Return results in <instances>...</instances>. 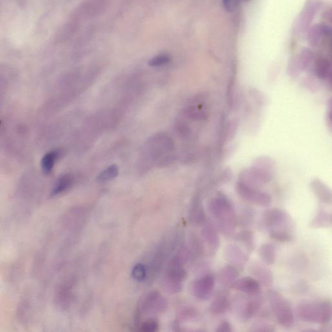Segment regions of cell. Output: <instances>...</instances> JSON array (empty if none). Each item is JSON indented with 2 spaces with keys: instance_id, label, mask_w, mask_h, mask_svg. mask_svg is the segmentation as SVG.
I'll use <instances>...</instances> for the list:
<instances>
[{
  "instance_id": "cell-1",
  "label": "cell",
  "mask_w": 332,
  "mask_h": 332,
  "mask_svg": "<svg viewBox=\"0 0 332 332\" xmlns=\"http://www.w3.org/2000/svg\"><path fill=\"white\" fill-rule=\"evenodd\" d=\"M208 208L210 215L216 220L219 231L225 236H232L238 225V219L230 199L224 193H219L210 199Z\"/></svg>"
},
{
  "instance_id": "cell-2",
  "label": "cell",
  "mask_w": 332,
  "mask_h": 332,
  "mask_svg": "<svg viewBox=\"0 0 332 332\" xmlns=\"http://www.w3.org/2000/svg\"><path fill=\"white\" fill-rule=\"evenodd\" d=\"M331 307L330 301L328 300L303 303L298 306L297 314L303 321L325 324L331 321Z\"/></svg>"
},
{
  "instance_id": "cell-3",
  "label": "cell",
  "mask_w": 332,
  "mask_h": 332,
  "mask_svg": "<svg viewBox=\"0 0 332 332\" xmlns=\"http://www.w3.org/2000/svg\"><path fill=\"white\" fill-rule=\"evenodd\" d=\"M267 298L277 322L284 328L292 326L295 322V315L288 301L278 291L272 289L268 291Z\"/></svg>"
},
{
  "instance_id": "cell-4",
  "label": "cell",
  "mask_w": 332,
  "mask_h": 332,
  "mask_svg": "<svg viewBox=\"0 0 332 332\" xmlns=\"http://www.w3.org/2000/svg\"><path fill=\"white\" fill-rule=\"evenodd\" d=\"M262 224L269 234L276 232L293 233L294 231L292 218L286 211L281 208H270L265 211L262 215Z\"/></svg>"
},
{
  "instance_id": "cell-5",
  "label": "cell",
  "mask_w": 332,
  "mask_h": 332,
  "mask_svg": "<svg viewBox=\"0 0 332 332\" xmlns=\"http://www.w3.org/2000/svg\"><path fill=\"white\" fill-rule=\"evenodd\" d=\"M258 295L243 296L238 295L234 298L233 307L235 312L243 321L251 319L260 310L262 298Z\"/></svg>"
},
{
  "instance_id": "cell-6",
  "label": "cell",
  "mask_w": 332,
  "mask_h": 332,
  "mask_svg": "<svg viewBox=\"0 0 332 332\" xmlns=\"http://www.w3.org/2000/svg\"><path fill=\"white\" fill-rule=\"evenodd\" d=\"M236 191L241 198L253 205L262 207H268L271 205L272 198L270 194L240 181L236 183Z\"/></svg>"
},
{
  "instance_id": "cell-7",
  "label": "cell",
  "mask_w": 332,
  "mask_h": 332,
  "mask_svg": "<svg viewBox=\"0 0 332 332\" xmlns=\"http://www.w3.org/2000/svg\"><path fill=\"white\" fill-rule=\"evenodd\" d=\"M186 272L183 267L181 258L175 257L168 265L165 274V283L168 289L173 293L179 292L182 288V282L186 277Z\"/></svg>"
},
{
  "instance_id": "cell-8",
  "label": "cell",
  "mask_w": 332,
  "mask_h": 332,
  "mask_svg": "<svg viewBox=\"0 0 332 332\" xmlns=\"http://www.w3.org/2000/svg\"><path fill=\"white\" fill-rule=\"evenodd\" d=\"M215 283V277L212 274L204 275L193 282L192 285V293L199 300H207L212 295Z\"/></svg>"
},
{
  "instance_id": "cell-9",
  "label": "cell",
  "mask_w": 332,
  "mask_h": 332,
  "mask_svg": "<svg viewBox=\"0 0 332 332\" xmlns=\"http://www.w3.org/2000/svg\"><path fill=\"white\" fill-rule=\"evenodd\" d=\"M272 176L271 173L259 167H253L244 172L241 175L240 181L252 187L258 186L267 184L271 181Z\"/></svg>"
},
{
  "instance_id": "cell-10",
  "label": "cell",
  "mask_w": 332,
  "mask_h": 332,
  "mask_svg": "<svg viewBox=\"0 0 332 332\" xmlns=\"http://www.w3.org/2000/svg\"><path fill=\"white\" fill-rule=\"evenodd\" d=\"M224 257L230 264L238 268L243 269L247 264L248 257L240 246L235 244H228L224 251Z\"/></svg>"
},
{
  "instance_id": "cell-11",
  "label": "cell",
  "mask_w": 332,
  "mask_h": 332,
  "mask_svg": "<svg viewBox=\"0 0 332 332\" xmlns=\"http://www.w3.org/2000/svg\"><path fill=\"white\" fill-rule=\"evenodd\" d=\"M248 272L259 282L261 286L269 287L273 283V274L264 264L253 262L249 265Z\"/></svg>"
},
{
  "instance_id": "cell-12",
  "label": "cell",
  "mask_w": 332,
  "mask_h": 332,
  "mask_svg": "<svg viewBox=\"0 0 332 332\" xmlns=\"http://www.w3.org/2000/svg\"><path fill=\"white\" fill-rule=\"evenodd\" d=\"M231 287L235 290L249 296L260 295L262 291V286L259 282L251 276L237 279Z\"/></svg>"
},
{
  "instance_id": "cell-13",
  "label": "cell",
  "mask_w": 332,
  "mask_h": 332,
  "mask_svg": "<svg viewBox=\"0 0 332 332\" xmlns=\"http://www.w3.org/2000/svg\"><path fill=\"white\" fill-rule=\"evenodd\" d=\"M204 243L207 246L210 255H214L220 247V238L217 230L213 225H206L201 231Z\"/></svg>"
},
{
  "instance_id": "cell-14",
  "label": "cell",
  "mask_w": 332,
  "mask_h": 332,
  "mask_svg": "<svg viewBox=\"0 0 332 332\" xmlns=\"http://www.w3.org/2000/svg\"><path fill=\"white\" fill-rule=\"evenodd\" d=\"M230 308H231V301L229 292L226 290H220L215 294L210 303L209 310L211 314L219 315L225 314Z\"/></svg>"
},
{
  "instance_id": "cell-15",
  "label": "cell",
  "mask_w": 332,
  "mask_h": 332,
  "mask_svg": "<svg viewBox=\"0 0 332 332\" xmlns=\"http://www.w3.org/2000/svg\"><path fill=\"white\" fill-rule=\"evenodd\" d=\"M166 307L164 298L160 293L154 292L149 294L144 300L143 309L148 313H158L162 312Z\"/></svg>"
},
{
  "instance_id": "cell-16",
  "label": "cell",
  "mask_w": 332,
  "mask_h": 332,
  "mask_svg": "<svg viewBox=\"0 0 332 332\" xmlns=\"http://www.w3.org/2000/svg\"><path fill=\"white\" fill-rule=\"evenodd\" d=\"M311 188L321 202L327 205L331 204L332 198L330 189L323 182L318 179H315L311 183Z\"/></svg>"
},
{
  "instance_id": "cell-17",
  "label": "cell",
  "mask_w": 332,
  "mask_h": 332,
  "mask_svg": "<svg viewBox=\"0 0 332 332\" xmlns=\"http://www.w3.org/2000/svg\"><path fill=\"white\" fill-rule=\"evenodd\" d=\"M238 270V268L231 264L223 267L218 273L219 283L224 286L231 287L232 284L238 279L239 274Z\"/></svg>"
},
{
  "instance_id": "cell-18",
  "label": "cell",
  "mask_w": 332,
  "mask_h": 332,
  "mask_svg": "<svg viewBox=\"0 0 332 332\" xmlns=\"http://www.w3.org/2000/svg\"><path fill=\"white\" fill-rule=\"evenodd\" d=\"M189 219L193 224L199 225L203 224L206 219V214L202 202L199 197L194 199L192 203Z\"/></svg>"
},
{
  "instance_id": "cell-19",
  "label": "cell",
  "mask_w": 332,
  "mask_h": 332,
  "mask_svg": "<svg viewBox=\"0 0 332 332\" xmlns=\"http://www.w3.org/2000/svg\"><path fill=\"white\" fill-rule=\"evenodd\" d=\"M309 226L312 229H326L331 226V213L326 210L318 212L311 222Z\"/></svg>"
},
{
  "instance_id": "cell-20",
  "label": "cell",
  "mask_w": 332,
  "mask_h": 332,
  "mask_svg": "<svg viewBox=\"0 0 332 332\" xmlns=\"http://www.w3.org/2000/svg\"><path fill=\"white\" fill-rule=\"evenodd\" d=\"M258 255L264 264L271 265L274 264L276 258V248L273 244L264 243L258 249Z\"/></svg>"
},
{
  "instance_id": "cell-21",
  "label": "cell",
  "mask_w": 332,
  "mask_h": 332,
  "mask_svg": "<svg viewBox=\"0 0 332 332\" xmlns=\"http://www.w3.org/2000/svg\"><path fill=\"white\" fill-rule=\"evenodd\" d=\"M235 239L245 247L247 253H251L255 250L256 246L255 235L250 230H243L238 232L235 236Z\"/></svg>"
},
{
  "instance_id": "cell-22",
  "label": "cell",
  "mask_w": 332,
  "mask_h": 332,
  "mask_svg": "<svg viewBox=\"0 0 332 332\" xmlns=\"http://www.w3.org/2000/svg\"><path fill=\"white\" fill-rule=\"evenodd\" d=\"M73 183V179L72 175H65L59 178L54 184L53 189H52L51 195H59L63 192L67 190Z\"/></svg>"
},
{
  "instance_id": "cell-23",
  "label": "cell",
  "mask_w": 332,
  "mask_h": 332,
  "mask_svg": "<svg viewBox=\"0 0 332 332\" xmlns=\"http://www.w3.org/2000/svg\"><path fill=\"white\" fill-rule=\"evenodd\" d=\"M59 156V151H52L44 156L42 160V168L45 174H50Z\"/></svg>"
},
{
  "instance_id": "cell-24",
  "label": "cell",
  "mask_w": 332,
  "mask_h": 332,
  "mask_svg": "<svg viewBox=\"0 0 332 332\" xmlns=\"http://www.w3.org/2000/svg\"><path fill=\"white\" fill-rule=\"evenodd\" d=\"M118 174H119L118 166L115 164L111 165L99 174L97 177V180L100 182L110 181L117 177Z\"/></svg>"
},
{
  "instance_id": "cell-25",
  "label": "cell",
  "mask_w": 332,
  "mask_h": 332,
  "mask_svg": "<svg viewBox=\"0 0 332 332\" xmlns=\"http://www.w3.org/2000/svg\"><path fill=\"white\" fill-rule=\"evenodd\" d=\"M170 61L171 56L169 54L162 53L152 58L149 61L148 65L152 67H158V66H162L169 63Z\"/></svg>"
},
{
  "instance_id": "cell-26",
  "label": "cell",
  "mask_w": 332,
  "mask_h": 332,
  "mask_svg": "<svg viewBox=\"0 0 332 332\" xmlns=\"http://www.w3.org/2000/svg\"><path fill=\"white\" fill-rule=\"evenodd\" d=\"M147 275L146 269L142 264H137L132 269V276L137 281H143Z\"/></svg>"
},
{
  "instance_id": "cell-27",
  "label": "cell",
  "mask_w": 332,
  "mask_h": 332,
  "mask_svg": "<svg viewBox=\"0 0 332 332\" xmlns=\"http://www.w3.org/2000/svg\"><path fill=\"white\" fill-rule=\"evenodd\" d=\"M274 326L272 324L260 322L254 324L252 329H251L252 331H274Z\"/></svg>"
},
{
  "instance_id": "cell-28",
  "label": "cell",
  "mask_w": 332,
  "mask_h": 332,
  "mask_svg": "<svg viewBox=\"0 0 332 332\" xmlns=\"http://www.w3.org/2000/svg\"><path fill=\"white\" fill-rule=\"evenodd\" d=\"M158 324L153 320H148L144 322L141 326V331L144 332H154L157 330Z\"/></svg>"
},
{
  "instance_id": "cell-29",
  "label": "cell",
  "mask_w": 332,
  "mask_h": 332,
  "mask_svg": "<svg viewBox=\"0 0 332 332\" xmlns=\"http://www.w3.org/2000/svg\"><path fill=\"white\" fill-rule=\"evenodd\" d=\"M253 220V213L251 210H246L243 214L242 215L240 220H238V224L240 222L243 227L250 226L252 224Z\"/></svg>"
},
{
  "instance_id": "cell-30",
  "label": "cell",
  "mask_w": 332,
  "mask_h": 332,
  "mask_svg": "<svg viewBox=\"0 0 332 332\" xmlns=\"http://www.w3.org/2000/svg\"><path fill=\"white\" fill-rule=\"evenodd\" d=\"M233 326L229 321L224 320L217 326L215 329L216 332H232L233 331Z\"/></svg>"
},
{
  "instance_id": "cell-31",
  "label": "cell",
  "mask_w": 332,
  "mask_h": 332,
  "mask_svg": "<svg viewBox=\"0 0 332 332\" xmlns=\"http://www.w3.org/2000/svg\"><path fill=\"white\" fill-rule=\"evenodd\" d=\"M223 4L224 5V7L227 10H230L231 7L232 0H222Z\"/></svg>"
}]
</instances>
